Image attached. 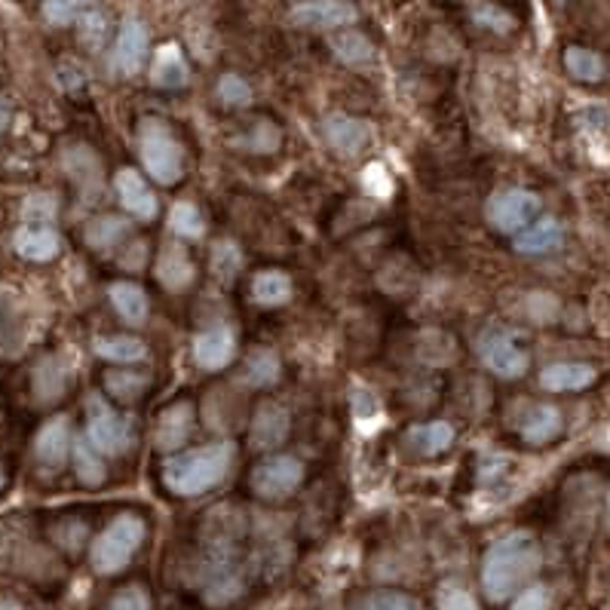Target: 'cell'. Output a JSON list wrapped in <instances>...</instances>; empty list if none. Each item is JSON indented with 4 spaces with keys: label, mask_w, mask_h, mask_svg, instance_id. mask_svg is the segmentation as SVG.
<instances>
[{
    "label": "cell",
    "mask_w": 610,
    "mask_h": 610,
    "mask_svg": "<svg viewBox=\"0 0 610 610\" xmlns=\"http://www.w3.org/2000/svg\"><path fill=\"white\" fill-rule=\"evenodd\" d=\"M68 387V372L56 356H46V360L34 368V396L41 403H56L58 396Z\"/></svg>",
    "instance_id": "obj_25"
},
{
    "label": "cell",
    "mask_w": 610,
    "mask_h": 610,
    "mask_svg": "<svg viewBox=\"0 0 610 610\" xmlns=\"http://www.w3.org/2000/svg\"><path fill=\"white\" fill-rule=\"evenodd\" d=\"M218 98H222L224 105H231V108H246L252 101V86L243 77H236V74H224L222 81H218Z\"/></svg>",
    "instance_id": "obj_38"
},
{
    "label": "cell",
    "mask_w": 610,
    "mask_h": 610,
    "mask_svg": "<svg viewBox=\"0 0 610 610\" xmlns=\"http://www.w3.org/2000/svg\"><path fill=\"white\" fill-rule=\"evenodd\" d=\"M304 482V463L291 454L261 460L252 470V491L261 500H286L291 497Z\"/></svg>",
    "instance_id": "obj_6"
},
{
    "label": "cell",
    "mask_w": 610,
    "mask_h": 610,
    "mask_svg": "<svg viewBox=\"0 0 610 610\" xmlns=\"http://www.w3.org/2000/svg\"><path fill=\"white\" fill-rule=\"evenodd\" d=\"M96 0H43V15L53 25H68L77 15L86 13Z\"/></svg>",
    "instance_id": "obj_37"
},
{
    "label": "cell",
    "mask_w": 610,
    "mask_h": 610,
    "mask_svg": "<svg viewBox=\"0 0 610 610\" xmlns=\"http://www.w3.org/2000/svg\"><path fill=\"white\" fill-rule=\"evenodd\" d=\"M558 432H561V415H558V408H553V405H537L522 420V439L531 445H546Z\"/></svg>",
    "instance_id": "obj_23"
},
{
    "label": "cell",
    "mask_w": 610,
    "mask_h": 610,
    "mask_svg": "<svg viewBox=\"0 0 610 610\" xmlns=\"http://www.w3.org/2000/svg\"><path fill=\"white\" fill-rule=\"evenodd\" d=\"M86 439L101 454H124L132 445V427L124 415H117L101 396L86 399Z\"/></svg>",
    "instance_id": "obj_5"
},
{
    "label": "cell",
    "mask_w": 610,
    "mask_h": 610,
    "mask_svg": "<svg viewBox=\"0 0 610 610\" xmlns=\"http://www.w3.org/2000/svg\"><path fill=\"white\" fill-rule=\"evenodd\" d=\"M451 442H454V430L445 420H432V424H420V427L408 430V445L424 458L442 454V451L451 448Z\"/></svg>",
    "instance_id": "obj_22"
},
{
    "label": "cell",
    "mask_w": 610,
    "mask_h": 610,
    "mask_svg": "<svg viewBox=\"0 0 610 610\" xmlns=\"http://www.w3.org/2000/svg\"><path fill=\"white\" fill-rule=\"evenodd\" d=\"M58 200L53 194H31L22 206V215L29 218V224H46L56 218Z\"/></svg>",
    "instance_id": "obj_39"
},
{
    "label": "cell",
    "mask_w": 610,
    "mask_h": 610,
    "mask_svg": "<svg viewBox=\"0 0 610 610\" xmlns=\"http://www.w3.org/2000/svg\"><path fill=\"white\" fill-rule=\"evenodd\" d=\"M108 610H151V596L145 586H124L120 592H114L108 601Z\"/></svg>",
    "instance_id": "obj_41"
},
{
    "label": "cell",
    "mask_w": 610,
    "mask_h": 610,
    "mask_svg": "<svg viewBox=\"0 0 610 610\" xmlns=\"http://www.w3.org/2000/svg\"><path fill=\"white\" fill-rule=\"evenodd\" d=\"M596 381V368L586 362H555L549 368H543L541 387L549 393H574L586 389Z\"/></svg>",
    "instance_id": "obj_20"
},
{
    "label": "cell",
    "mask_w": 610,
    "mask_h": 610,
    "mask_svg": "<svg viewBox=\"0 0 610 610\" xmlns=\"http://www.w3.org/2000/svg\"><path fill=\"white\" fill-rule=\"evenodd\" d=\"M191 427H194V408L188 403L169 405L167 411L160 415V420H157V448L167 451V454L179 451L181 445L188 442Z\"/></svg>",
    "instance_id": "obj_16"
},
{
    "label": "cell",
    "mask_w": 610,
    "mask_h": 610,
    "mask_svg": "<svg viewBox=\"0 0 610 610\" xmlns=\"http://www.w3.org/2000/svg\"><path fill=\"white\" fill-rule=\"evenodd\" d=\"M282 375V365L274 350H252L246 360V372H243V384L246 387H274Z\"/></svg>",
    "instance_id": "obj_26"
},
{
    "label": "cell",
    "mask_w": 610,
    "mask_h": 610,
    "mask_svg": "<svg viewBox=\"0 0 610 610\" xmlns=\"http://www.w3.org/2000/svg\"><path fill=\"white\" fill-rule=\"evenodd\" d=\"M148 375H136V372H108L105 375V387L111 393L114 399L120 403H136L141 393L148 389Z\"/></svg>",
    "instance_id": "obj_35"
},
{
    "label": "cell",
    "mask_w": 610,
    "mask_h": 610,
    "mask_svg": "<svg viewBox=\"0 0 610 610\" xmlns=\"http://www.w3.org/2000/svg\"><path fill=\"white\" fill-rule=\"evenodd\" d=\"M332 53L344 65H353V68H360V65H368L372 58H375V46L372 41L360 34V31H338L332 38Z\"/></svg>",
    "instance_id": "obj_27"
},
{
    "label": "cell",
    "mask_w": 610,
    "mask_h": 610,
    "mask_svg": "<svg viewBox=\"0 0 610 610\" xmlns=\"http://www.w3.org/2000/svg\"><path fill=\"white\" fill-rule=\"evenodd\" d=\"M71 448V424L68 417H53L43 424V430L38 432V442H34V451H38V460L46 463V467H62L65 458H68Z\"/></svg>",
    "instance_id": "obj_19"
},
{
    "label": "cell",
    "mask_w": 610,
    "mask_h": 610,
    "mask_svg": "<svg viewBox=\"0 0 610 610\" xmlns=\"http://www.w3.org/2000/svg\"><path fill=\"white\" fill-rule=\"evenodd\" d=\"M96 353L101 360L129 365V362L145 360V356H148V347H145V341H139V338L120 334V338H98Z\"/></svg>",
    "instance_id": "obj_30"
},
{
    "label": "cell",
    "mask_w": 610,
    "mask_h": 610,
    "mask_svg": "<svg viewBox=\"0 0 610 610\" xmlns=\"http://www.w3.org/2000/svg\"><path fill=\"white\" fill-rule=\"evenodd\" d=\"M0 610H22V604L13 598H0Z\"/></svg>",
    "instance_id": "obj_46"
},
{
    "label": "cell",
    "mask_w": 610,
    "mask_h": 610,
    "mask_svg": "<svg viewBox=\"0 0 610 610\" xmlns=\"http://www.w3.org/2000/svg\"><path fill=\"white\" fill-rule=\"evenodd\" d=\"M541 212V196L513 188V191H500L488 200V222L497 227L500 234H518L527 224L537 218Z\"/></svg>",
    "instance_id": "obj_7"
},
{
    "label": "cell",
    "mask_w": 610,
    "mask_h": 610,
    "mask_svg": "<svg viewBox=\"0 0 610 610\" xmlns=\"http://www.w3.org/2000/svg\"><path fill=\"white\" fill-rule=\"evenodd\" d=\"M13 249L19 258H25V261L43 264V261H53L62 249V243H58V234L50 227V224H25V227H19L13 236Z\"/></svg>",
    "instance_id": "obj_15"
},
{
    "label": "cell",
    "mask_w": 610,
    "mask_h": 610,
    "mask_svg": "<svg viewBox=\"0 0 610 610\" xmlns=\"http://www.w3.org/2000/svg\"><path fill=\"white\" fill-rule=\"evenodd\" d=\"M543 565V549L531 531H513L491 543L482 561V589L491 601H506L525 586Z\"/></svg>",
    "instance_id": "obj_1"
},
{
    "label": "cell",
    "mask_w": 610,
    "mask_h": 610,
    "mask_svg": "<svg viewBox=\"0 0 610 610\" xmlns=\"http://www.w3.org/2000/svg\"><path fill=\"white\" fill-rule=\"evenodd\" d=\"M151 81L160 89H181V86H188L191 68L184 62V53H181L179 43H167V46L157 50L151 65Z\"/></svg>",
    "instance_id": "obj_18"
},
{
    "label": "cell",
    "mask_w": 610,
    "mask_h": 610,
    "mask_svg": "<svg viewBox=\"0 0 610 610\" xmlns=\"http://www.w3.org/2000/svg\"><path fill=\"white\" fill-rule=\"evenodd\" d=\"M565 65H568L570 77H577L580 84H596L604 77V62L592 50L582 46H568L565 50Z\"/></svg>",
    "instance_id": "obj_32"
},
{
    "label": "cell",
    "mask_w": 610,
    "mask_h": 610,
    "mask_svg": "<svg viewBox=\"0 0 610 610\" xmlns=\"http://www.w3.org/2000/svg\"><path fill=\"white\" fill-rule=\"evenodd\" d=\"M510 610H549V589H546L543 582L527 586V589H522V592L515 596L513 608Z\"/></svg>",
    "instance_id": "obj_43"
},
{
    "label": "cell",
    "mask_w": 610,
    "mask_h": 610,
    "mask_svg": "<svg viewBox=\"0 0 610 610\" xmlns=\"http://www.w3.org/2000/svg\"><path fill=\"white\" fill-rule=\"evenodd\" d=\"M145 534H148V525H145L141 515H117L111 525L93 541V549H89V561H93L96 574L111 577V574H120V570L129 568L132 555L139 553V546L145 543Z\"/></svg>",
    "instance_id": "obj_3"
},
{
    "label": "cell",
    "mask_w": 610,
    "mask_h": 610,
    "mask_svg": "<svg viewBox=\"0 0 610 610\" xmlns=\"http://www.w3.org/2000/svg\"><path fill=\"white\" fill-rule=\"evenodd\" d=\"M436 610H479V601L463 586L445 582L439 589V598H436Z\"/></svg>",
    "instance_id": "obj_40"
},
{
    "label": "cell",
    "mask_w": 610,
    "mask_h": 610,
    "mask_svg": "<svg viewBox=\"0 0 610 610\" xmlns=\"http://www.w3.org/2000/svg\"><path fill=\"white\" fill-rule=\"evenodd\" d=\"M322 132H325V139H329V145H332L334 151L344 153V157H356V153L365 151L368 141H372V124L356 120V117H347V114H332V117H325Z\"/></svg>",
    "instance_id": "obj_12"
},
{
    "label": "cell",
    "mask_w": 610,
    "mask_h": 610,
    "mask_svg": "<svg viewBox=\"0 0 610 610\" xmlns=\"http://www.w3.org/2000/svg\"><path fill=\"white\" fill-rule=\"evenodd\" d=\"M111 304L114 310L120 313V320L129 322V325H141V322L148 320V295L139 286H132V282H114L111 286Z\"/></svg>",
    "instance_id": "obj_21"
},
{
    "label": "cell",
    "mask_w": 610,
    "mask_h": 610,
    "mask_svg": "<svg viewBox=\"0 0 610 610\" xmlns=\"http://www.w3.org/2000/svg\"><path fill=\"white\" fill-rule=\"evenodd\" d=\"M231 460H234V445L231 442H212L194 448V451L169 458L163 463V485L179 497L206 494L208 488H215L227 475Z\"/></svg>",
    "instance_id": "obj_2"
},
{
    "label": "cell",
    "mask_w": 610,
    "mask_h": 610,
    "mask_svg": "<svg viewBox=\"0 0 610 610\" xmlns=\"http://www.w3.org/2000/svg\"><path fill=\"white\" fill-rule=\"evenodd\" d=\"M356 7L350 0H301L298 7H291V22L304 25V29H347L356 22Z\"/></svg>",
    "instance_id": "obj_9"
},
{
    "label": "cell",
    "mask_w": 610,
    "mask_h": 610,
    "mask_svg": "<svg viewBox=\"0 0 610 610\" xmlns=\"http://www.w3.org/2000/svg\"><path fill=\"white\" fill-rule=\"evenodd\" d=\"M239 267H243L239 249H236L231 239H218L212 246V274L222 279V282H231L239 274Z\"/></svg>",
    "instance_id": "obj_36"
},
{
    "label": "cell",
    "mask_w": 610,
    "mask_h": 610,
    "mask_svg": "<svg viewBox=\"0 0 610 610\" xmlns=\"http://www.w3.org/2000/svg\"><path fill=\"white\" fill-rule=\"evenodd\" d=\"M291 417L289 411L277 403H264L258 405V411L252 417V445L258 451H274L279 445L286 442L289 436Z\"/></svg>",
    "instance_id": "obj_13"
},
{
    "label": "cell",
    "mask_w": 610,
    "mask_h": 610,
    "mask_svg": "<svg viewBox=\"0 0 610 610\" xmlns=\"http://www.w3.org/2000/svg\"><path fill=\"white\" fill-rule=\"evenodd\" d=\"M558 243H561V224L555 218H543L534 227H527L522 236H515V249L525 255H541V252L555 249Z\"/></svg>",
    "instance_id": "obj_28"
},
{
    "label": "cell",
    "mask_w": 610,
    "mask_h": 610,
    "mask_svg": "<svg viewBox=\"0 0 610 610\" xmlns=\"http://www.w3.org/2000/svg\"><path fill=\"white\" fill-rule=\"evenodd\" d=\"M362 184L372 191L375 196H387L389 194V175L384 172V167H368L362 172Z\"/></svg>",
    "instance_id": "obj_44"
},
{
    "label": "cell",
    "mask_w": 610,
    "mask_h": 610,
    "mask_svg": "<svg viewBox=\"0 0 610 610\" xmlns=\"http://www.w3.org/2000/svg\"><path fill=\"white\" fill-rule=\"evenodd\" d=\"M136 145L148 175L160 184H175L184 175V148L169 124L157 117H145L136 129Z\"/></svg>",
    "instance_id": "obj_4"
},
{
    "label": "cell",
    "mask_w": 610,
    "mask_h": 610,
    "mask_svg": "<svg viewBox=\"0 0 610 610\" xmlns=\"http://www.w3.org/2000/svg\"><path fill=\"white\" fill-rule=\"evenodd\" d=\"M3 482H7V479H3V472H0V488H3Z\"/></svg>",
    "instance_id": "obj_47"
},
{
    "label": "cell",
    "mask_w": 610,
    "mask_h": 610,
    "mask_svg": "<svg viewBox=\"0 0 610 610\" xmlns=\"http://www.w3.org/2000/svg\"><path fill=\"white\" fill-rule=\"evenodd\" d=\"M479 356L497 377H522L527 372V353L506 332H485L479 338Z\"/></svg>",
    "instance_id": "obj_8"
},
{
    "label": "cell",
    "mask_w": 610,
    "mask_h": 610,
    "mask_svg": "<svg viewBox=\"0 0 610 610\" xmlns=\"http://www.w3.org/2000/svg\"><path fill=\"white\" fill-rule=\"evenodd\" d=\"M157 279L167 286L169 291H184L194 279V261L188 249L181 243H167L160 249V258H157Z\"/></svg>",
    "instance_id": "obj_17"
},
{
    "label": "cell",
    "mask_w": 610,
    "mask_h": 610,
    "mask_svg": "<svg viewBox=\"0 0 610 610\" xmlns=\"http://www.w3.org/2000/svg\"><path fill=\"white\" fill-rule=\"evenodd\" d=\"M141 258H145V246H132V252L124 255V267L126 270H139Z\"/></svg>",
    "instance_id": "obj_45"
},
{
    "label": "cell",
    "mask_w": 610,
    "mask_h": 610,
    "mask_svg": "<svg viewBox=\"0 0 610 610\" xmlns=\"http://www.w3.org/2000/svg\"><path fill=\"white\" fill-rule=\"evenodd\" d=\"M252 298L261 307H282L291 298V279L282 270H261L252 279Z\"/></svg>",
    "instance_id": "obj_24"
},
{
    "label": "cell",
    "mask_w": 610,
    "mask_h": 610,
    "mask_svg": "<svg viewBox=\"0 0 610 610\" xmlns=\"http://www.w3.org/2000/svg\"><path fill=\"white\" fill-rule=\"evenodd\" d=\"M124 236H129V222L120 215H98L86 224V243L93 249H114Z\"/></svg>",
    "instance_id": "obj_29"
},
{
    "label": "cell",
    "mask_w": 610,
    "mask_h": 610,
    "mask_svg": "<svg viewBox=\"0 0 610 610\" xmlns=\"http://www.w3.org/2000/svg\"><path fill=\"white\" fill-rule=\"evenodd\" d=\"M608 522H610V506H608Z\"/></svg>",
    "instance_id": "obj_48"
},
{
    "label": "cell",
    "mask_w": 610,
    "mask_h": 610,
    "mask_svg": "<svg viewBox=\"0 0 610 610\" xmlns=\"http://www.w3.org/2000/svg\"><path fill=\"white\" fill-rule=\"evenodd\" d=\"M472 19H475L479 25H485V29H494L497 34L513 29V15L503 13L494 3H475V7H472Z\"/></svg>",
    "instance_id": "obj_42"
},
{
    "label": "cell",
    "mask_w": 610,
    "mask_h": 610,
    "mask_svg": "<svg viewBox=\"0 0 610 610\" xmlns=\"http://www.w3.org/2000/svg\"><path fill=\"white\" fill-rule=\"evenodd\" d=\"M145 56H148V29L139 19H126L114 41V68L120 74H136Z\"/></svg>",
    "instance_id": "obj_14"
},
{
    "label": "cell",
    "mask_w": 610,
    "mask_h": 610,
    "mask_svg": "<svg viewBox=\"0 0 610 610\" xmlns=\"http://www.w3.org/2000/svg\"><path fill=\"white\" fill-rule=\"evenodd\" d=\"M74 470H77V479H81L86 488H98L105 482V475H108L101 458L89 448L86 439H77V442H74Z\"/></svg>",
    "instance_id": "obj_33"
},
{
    "label": "cell",
    "mask_w": 610,
    "mask_h": 610,
    "mask_svg": "<svg viewBox=\"0 0 610 610\" xmlns=\"http://www.w3.org/2000/svg\"><path fill=\"white\" fill-rule=\"evenodd\" d=\"M236 338L231 325H215L194 338V360L203 372H222L234 362Z\"/></svg>",
    "instance_id": "obj_11"
},
{
    "label": "cell",
    "mask_w": 610,
    "mask_h": 610,
    "mask_svg": "<svg viewBox=\"0 0 610 610\" xmlns=\"http://www.w3.org/2000/svg\"><path fill=\"white\" fill-rule=\"evenodd\" d=\"M169 227L179 236H188V239H200V236L206 234V222H203L200 208L194 203H188V200H179L172 206V212H169Z\"/></svg>",
    "instance_id": "obj_34"
},
{
    "label": "cell",
    "mask_w": 610,
    "mask_h": 610,
    "mask_svg": "<svg viewBox=\"0 0 610 610\" xmlns=\"http://www.w3.org/2000/svg\"><path fill=\"white\" fill-rule=\"evenodd\" d=\"M356 610H427L424 601L399 589H375L356 601Z\"/></svg>",
    "instance_id": "obj_31"
},
{
    "label": "cell",
    "mask_w": 610,
    "mask_h": 610,
    "mask_svg": "<svg viewBox=\"0 0 610 610\" xmlns=\"http://www.w3.org/2000/svg\"><path fill=\"white\" fill-rule=\"evenodd\" d=\"M114 188H117V196H120V206L132 215V218H139V222H153L157 218V212H160V203H157V196L148 188V181L141 179L136 169H120L117 175H114Z\"/></svg>",
    "instance_id": "obj_10"
}]
</instances>
